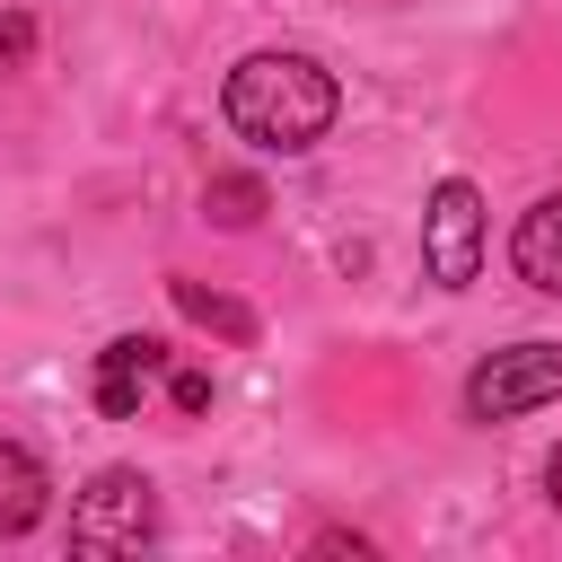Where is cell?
<instances>
[{
    "label": "cell",
    "instance_id": "obj_1",
    "mask_svg": "<svg viewBox=\"0 0 562 562\" xmlns=\"http://www.w3.org/2000/svg\"><path fill=\"white\" fill-rule=\"evenodd\" d=\"M334 105H342V88L316 53H255V61L228 70V97H220L228 132L255 140V149H281V158L316 149L334 132Z\"/></svg>",
    "mask_w": 562,
    "mask_h": 562
},
{
    "label": "cell",
    "instance_id": "obj_2",
    "mask_svg": "<svg viewBox=\"0 0 562 562\" xmlns=\"http://www.w3.org/2000/svg\"><path fill=\"white\" fill-rule=\"evenodd\" d=\"M158 536V492H149V474H132V465H105L79 501H70V544L79 553H140Z\"/></svg>",
    "mask_w": 562,
    "mask_h": 562
},
{
    "label": "cell",
    "instance_id": "obj_3",
    "mask_svg": "<svg viewBox=\"0 0 562 562\" xmlns=\"http://www.w3.org/2000/svg\"><path fill=\"white\" fill-rule=\"evenodd\" d=\"M553 395H562V351L553 342H509L465 378V413L474 422H518V413H536Z\"/></svg>",
    "mask_w": 562,
    "mask_h": 562
},
{
    "label": "cell",
    "instance_id": "obj_4",
    "mask_svg": "<svg viewBox=\"0 0 562 562\" xmlns=\"http://www.w3.org/2000/svg\"><path fill=\"white\" fill-rule=\"evenodd\" d=\"M422 263H430L439 290H465L474 281V263H483V193L465 176H448L430 193V211H422Z\"/></svg>",
    "mask_w": 562,
    "mask_h": 562
},
{
    "label": "cell",
    "instance_id": "obj_5",
    "mask_svg": "<svg viewBox=\"0 0 562 562\" xmlns=\"http://www.w3.org/2000/svg\"><path fill=\"white\" fill-rule=\"evenodd\" d=\"M158 369H167V342H149V334H123V342H105V351H97V404H105L114 422H132Z\"/></svg>",
    "mask_w": 562,
    "mask_h": 562
},
{
    "label": "cell",
    "instance_id": "obj_6",
    "mask_svg": "<svg viewBox=\"0 0 562 562\" xmlns=\"http://www.w3.org/2000/svg\"><path fill=\"white\" fill-rule=\"evenodd\" d=\"M509 263H518V281H527V290L562 299V193H544V202L518 220V237H509Z\"/></svg>",
    "mask_w": 562,
    "mask_h": 562
},
{
    "label": "cell",
    "instance_id": "obj_7",
    "mask_svg": "<svg viewBox=\"0 0 562 562\" xmlns=\"http://www.w3.org/2000/svg\"><path fill=\"white\" fill-rule=\"evenodd\" d=\"M44 501H53L44 457H35V448H18V439H0V536H26V527L44 518Z\"/></svg>",
    "mask_w": 562,
    "mask_h": 562
},
{
    "label": "cell",
    "instance_id": "obj_8",
    "mask_svg": "<svg viewBox=\"0 0 562 562\" xmlns=\"http://www.w3.org/2000/svg\"><path fill=\"white\" fill-rule=\"evenodd\" d=\"M176 307H184L193 325H211V334H228V342H246V334H255V316H246V307H228V299H211L202 281H176Z\"/></svg>",
    "mask_w": 562,
    "mask_h": 562
},
{
    "label": "cell",
    "instance_id": "obj_9",
    "mask_svg": "<svg viewBox=\"0 0 562 562\" xmlns=\"http://www.w3.org/2000/svg\"><path fill=\"white\" fill-rule=\"evenodd\" d=\"M202 211H211L220 228H246V220L263 211V184H255V176H211V193H202Z\"/></svg>",
    "mask_w": 562,
    "mask_h": 562
},
{
    "label": "cell",
    "instance_id": "obj_10",
    "mask_svg": "<svg viewBox=\"0 0 562 562\" xmlns=\"http://www.w3.org/2000/svg\"><path fill=\"white\" fill-rule=\"evenodd\" d=\"M26 53H35V18L0 9V70H26Z\"/></svg>",
    "mask_w": 562,
    "mask_h": 562
},
{
    "label": "cell",
    "instance_id": "obj_11",
    "mask_svg": "<svg viewBox=\"0 0 562 562\" xmlns=\"http://www.w3.org/2000/svg\"><path fill=\"white\" fill-rule=\"evenodd\" d=\"M167 395H176V413H202V404H211V378H202V369H176Z\"/></svg>",
    "mask_w": 562,
    "mask_h": 562
},
{
    "label": "cell",
    "instance_id": "obj_12",
    "mask_svg": "<svg viewBox=\"0 0 562 562\" xmlns=\"http://www.w3.org/2000/svg\"><path fill=\"white\" fill-rule=\"evenodd\" d=\"M544 492H553V509H562V448H553V465H544Z\"/></svg>",
    "mask_w": 562,
    "mask_h": 562
}]
</instances>
